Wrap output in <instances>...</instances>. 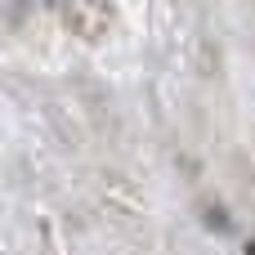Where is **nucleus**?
<instances>
[{"instance_id":"1","label":"nucleus","mask_w":255,"mask_h":255,"mask_svg":"<svg viewBox=\"0 0 255 255\" xmlns=\"http://www.w3.org/2000/svg\"><path fill=\"white\" fill-rule=\"evenodd\" d=\"M206 224H211L215 233H233V224H229V215H224L220 206H206Z\"/></svg>"},{"instance_id":"2","label":"nucleus","mask_w":255,"mask_h":255,"mask_svg":"<svg viewBox=\"0 0 255 255\" xmlns=\"http://www.w3.org/2000/svg\"><path fill=\"white\" fill-rule=\"evenodd\" d=\"M247 255H255V238H251V242H247Z\"/></svg>"}]
</instances>
